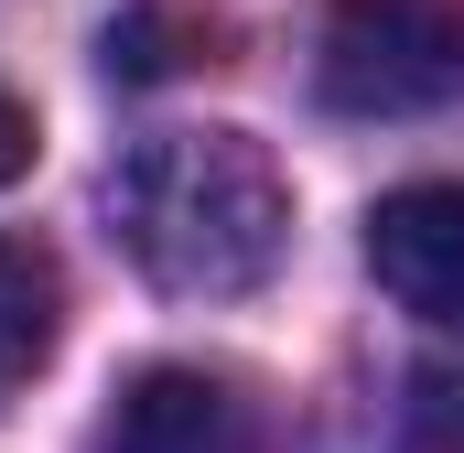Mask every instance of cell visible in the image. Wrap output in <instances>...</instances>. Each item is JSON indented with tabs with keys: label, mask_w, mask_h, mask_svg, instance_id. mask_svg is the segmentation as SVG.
I'll return each mask as SVG.
<instances>
[{
	"label": "cell",
	"mask_w": 464,
	"mask_h": 453,
	"mask_svg": "<svg viewBox=\"0 0 464 453\" xmlns=\"http://www.w3.org/2000/svg\"><path fill=\"white\" fill-rule=\"evenodd\" d=\"M109 237L173 303H237L292 248V184L248 130H151L109 173Z\"/></svg>",
	"instance_id": "6da1fadb"
},
{
	"label": "cell",
	"mask_w": 464,
	"mask_h": 453,
	"mask_svg": "<svg viewBox=\"0 0 464 453\" xmlns=\"http://www.w3.org/2000/svg\"><path fill=\"white\" fill-rule=\"evenodd\" d=\"M324 109L346 119H421L464 87V11L454 0H335L314 54Z\"/></svg>",
	"instance_id": "7a4b0ae2"
},
{
	"label": "cell",
	"mask_w": 464,
	"mask_h": 453,
	"mask_svg": "<svg viewBox=\"0 0 464 453\" xmlns=\"http://www.w3.org/2000/svg\"><path fill=\"white\" fill-rule=\"evenodd\" d=\"M367 270L400 313L464 335V184H400L367 206Z\"/></svg>",
	"instance_id": "3957f363"
},
{
	"label": "cell",
	"mask_w": 464,
	"mask_h": 453,
	"mask_svg": "<svg viewBox=\"0 0 464 453\" xmlns=\"http://www.w3.org/2000/svg\"><path fill=\"white\" fill-rule=\"evenodd\" d=\"M87 453H259V410L206 367H140Z\"/></svg>",
	"instance_id": "277c9868"
},
{
	"label": "cell",
	"mask_w": 464,
	"mask_h": 453,
	"mask_svg": "<svg viewBox=\"0 0 464 453\" xmlns=\"http://www.w3.org/2000/svg\"><path fill=\"white\" fill-rule=\"evenodd\" d=\"M54 324H65V281L33 237H0V400L44 378L54 356Z\"/></svg>",
	"instance_id": "5b68a950"
},
{
	"label": "cell",
	"mask_w": 464,
	"mask_h": 453,
	"mask_svg": "<svg viewBox=\"0 0 464 453\" xmlns=\"http://www.w3.org/2000/svg\"><path fill=\"white\" fill-rule=\"evenodd\" d=\"M389 453H464V356L411 367V389H400V421H389Z\"/></svg>",
	"instance_id": "8992f818"
},
{
	"label": "cell",
	"mask_w": 464,
	"mask_h": 453,
	"mask_svg": "<svg viewBox=\"0 0 464 453\" xmlns=\"http://www.w3.org/2000/svg\"><path fill=\"white\" fill-rule=\"evenodd\" d=\"M22 173H33V109L0 87V184H22Z\"/></svg>",
	"instance_id": "52a82bcc"
}]
</instances>
